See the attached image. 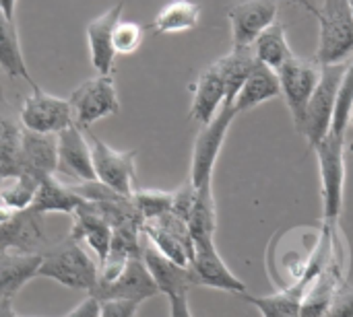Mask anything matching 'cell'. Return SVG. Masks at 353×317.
I'll return each instance as SVG.
<instances>
[{
  "label": "cell",
  "mask_w": 353,
  "mask_h": 317,
  "mask_svg": "<svg viewBox=\"0 0 353 317\" xmlns=\"http://www.w3.org/2000/svg\"><path fill=\"white\" fill-rule=\"evenodd\" d=\"M37 278H50L70 291H95L99 283V264L87 256L79 241L66 237L41 254Z\"/></svg>",
  "instance_id": "1"
},
{
  "label": "cell",
  "mask_w": 353,
  "mask_h": 317,
  "mask_svg": "<svg viewBox=\"0 0 353 317\" xmlns=\"http://www.w3.org/2000/svg\"><path fill=\"white\" fill-rule=\"evenodd\" d=\"M319 19V50L321 66L345 64L353 58V14L350 0H323L321 8H312Z\"/></svg>",
  "instance_id": "2"
},
{
  "label": "cell",
  "mask_w": 353,
  "mask_h": 317,
  "mask_svg": "<svg viewBox=\"0 0 353 317\" xmlns=\"http://www.w3.org/2000/svg\"><path fill=\"white\" fill-rule=\"evenodd\" d=\"M347 64H333V66H321V83L306 107L304 122L300 126V134L306 138L308 146L314 151L329 134L333 116H335V105H337V95L339 87L343 80V74L347 70Z\"/></svg>",
  "instance_id": "3"
},
{
  "label": "cell",
  "mask_w": 353,
  "mask_h": 317,
  "mask_svg": "<svg viewBox=\"0 0 353 317\" xmlns=\"http://www.w3.org/2000/svg\"><path fill=\"white\" fill-rule=\"evenodd\" d=\"M319 157V171L323 184V217L325 227H335L343 210L345 194V138L327 134L314 149Z\"/></svg>",
  "instance_id": "4"
},
{
  "label": "cell",
  "mask_w": 353,
  "mask_h": 317,
  "mask_svg": "<svg viewBox=\"0 0 353 317\" xmlns=\"http://www.w3.org/2000/svg\"><path fill=\"white\" fill-rule=\"evenodd\" d=\"M72 120L79 128L91 130V126L108 116L120 111V99L112 74H99L79 85L68 97Z\"/></svg>",
  "instance_id": "5"
},
{
  "label": "cell",
  "mask_w": 353,
  "mask_h": 317,
  "mask_svg": "<svg viewBox=\"0 0 353 317\" xmlns=\"http://www.w3.org/2000/svg\"><path fill=\"white\" fill-rule=\"evenodd\" d=\"M238 116L234 105H223L219 113L209 122L207 126L201 128L194 146H192V161H190V177L188 182L199 190L207 184L213 182V171L217 157L221 153V146L225 142V136L230 132V126L234 118Z\"/></svg>",
  "instance_id": "6"
},
{
  "label": "cell",
  "mask_w": 353,
  "mask_h": 317,
  "mask_svg": "<svg viewBox=\"0 0 353 317\" xmlns=\"http://www.w3.org/2000/svg\"><path fill=\"white\" fill-rule=\"evenodd\" d=\"M85 136L91 146L95 179L110 190L130 198L137 190V151H116L97 138L91 130H85Z\"/></svg>",
  "instance_id": "7"
},
{
  "label": "cell",
  "mask_w": 353,
  "mask_h": 317,
  "mask_svg": "<svg viewBox=\"0 0 353 317\" xmlns=\"http://www.w3.org/2000/svg\"><path fill=\"white\" fill-rule=\"evenodd\" d=\"M321 64L312 58H300L294 56L290 58L279 70V85H281V95L290 107L292 120L296 130H300L304 116H306V107L321 83Z\"/></svg>",
  "instance_id": "8"
},
{
  "label": "cell",
  "mask_w": 353,
  "mask_h": 317,
  "mask_svg": "<svg viewBox=\"0 0 353 317\" xmlns=\"http://www.w3.org/2000/svg\"><path fill=\"white\" fill-rule=\"evenodd\" d=\"M19 122L23 130L52 136H58L62 130L74 124L68 99L50 95L39 85L33 87L29 97H25L19 111Z\"/></svg>",
  "instance_id": "9"
},
{
  "label": "cell",
  "mask_w": 353,
  "mask_h": 317,
  "mask_svg": "<svg viewBox=\"0 0 353 317\" xmlns=\"http://www.w3.org/2000/svg\"><path fill=\"white\" fill-rule=\"evenodd\" d=\"M141 235L147 243H151L161 256L168 260L190 268L194 260V243L188 229V223L168 212L155 221H147L141 225Z\"/></svg>",
  "instance_id": "10"
},
{
  "label": "cell",
  "mask_w": 353,
  "mask_h": 317,
  "mask_svg": "<svg viewBox=\"0 0 353 317\" xmlns=\"http://www.w3.org/2000/svg\"><path fill=\"white\" fill-rule=\"evenodd\" d=\"M159 295V289L149 274L143 258L128 260L124 268L110 281H99L91 297L97 301H130L141 305L147 299Z\"/></svg>",
  "instance_id": "11"
},
{
  "label": "cell",
  "mask_w": 353,
  "mask_h": 317,
  "mask_svg": "<svg viewBox=\"0 0 353 317\" xmlns=\"http://www.w3.org/2000/svg\"><path fill=\"white\" fill-rule=\"evenodd\" d=\"M277 0H240L228 8L234 47H252L256 37L277 23Z\"/></svg>",
  "instance_id": "12"
},
{
  "label": "cell",
  "mask_w": 353,
  "mask_h": 317,
  "mask_svg": "<svg viewBox=\"0 0 353 317\" xmlns=\"http://www.w3.org/2000/svg\"><path fill=\"white\" fill-rule=\"evenodd\" d=\"M194 260L190 270L194 272L199 287H209L217 291H225L238 297H244L246 285L228 268L223 258L215 248V239H194Z\"/></svg>",
  "instance_id": "13"
},
{
  "label": "cell",
  "mask_w": 353,
  "mask_h": 317,
  "mask_svg": "<svg viewBox=\"0 0 353 317\" xmlns=\"http://www.w3.org/2000/svg\"><path fill=\"white\" fill-rule=\"evenodd\" d=\"M48 235L41 215L33 210L17 212L8 221H0V254H43Z\"/></svg>",
  "instance_id": "14"
},
{
  "label": "cell",
  "mask_w": 353,
  "mask_h": 317,
  "mask_svg": "<svg viewBox=\"0 0 353 317\" xmlns=\"http://www.w3.org/2000/svg\"><path fill=\"white\" fill-rule=\"evenodd\" d=\"M56 142H58L56 173L66 175V177L74 179L77 184L93 182L95 169H93L91 146L85 136V130L79 128L77 124H72L56 136Z\"/></svg>",
  "instance_id": "15"
},
{
  "label": "cell",
  "mask_w": 353,
  "mask_h": 317,
  "mask_svg": "<svg viewBox=\"0 0 353 317\" xmlns=\"http://www.w3.org/2000/svg\"><path fill=\"white\" fill-rule=\"evenodd\" d=\"M124 2H116L110 6L103 14L95 17L87 25V45H89V60L93 68L99 74H112L114 72V29L122 21Z\"/></svg>",
  "instance_id": "16"
},
{
  "label": "cell",
  "mask_w": 353,
  "mask_h": 317,
  "mask_svg": "<svg viewBox=\"0 0 353 317\" xmlns=\"http://www.w3.org/2000/svg\"><path fill=\"white\" fill-rule=\"evenodd\" d=\"M56 165H58L56 136L23 130L21 144H19V159H17L19 173L31 175L33 179L41 182L48 175H56Z\"/></svg>",
  "instance_id": "17"
},
{
  "label": "cell",
  "mask_w": 353,
  "mask_h": 317,
  "mask_svg": "<svg viewBox=\"0 0 353 317\" xmlns=\"http://www.w3.org/2000/svg\"><path fill=\"white\" fill-rule=\"evenodd\" d=\"M143 262L149 274L153 276L159 289V295H165L168 299L178 297V295H188L192 289L199 287V281L190 268L180 266L168 260L165 256H161L151 243L145 241V237H143Z\"/></svg>",
  "instance_id": "18"
},
{
  "label": "cell",
  "mask_w": 353,
  "mask_h": 317,
  "mask_svg": "<svg viewBox=\"0 0 353 317\" xmlns=\"http://www.w3.org/2000/svg\"><path fill=\"white\" fill-rule=\"evenodd\" d=\"M112 233L114 231H112L110 223L99 215V210L91 202H85L83 206H79L72 212V229H70L68 237L79 243L85 241L95 252L99 270L108 262L110 248H112Z\"/></svg>",
  "instance_id": "19"
},
{
  "label": "cell",
  "mask_w": 353,
  "mask_h": 317,
  "mask_svg": "<svg viewBox=\"0 0 353 317\" xmlns=\"http://www.w3.org/2000/svg\"><path fill=\"white\" fill-rule=\"evenodd\" d=\"M192 105H190V118L203 126L213 122V118L219 113V109L225 105V85L223 78L213 64H209L192 83Z\"/></svg>",
  "instance_id": "20"
},
{
  "label": "cell",
  "mask_w": 353,
  "mask_h": 317,
  "mask_svg": "<svg viewBox=\"0 0 353 317\" xmlns=\"http://www.w3.org/2000/svg\"><path fill=\"white\" fill-rule=\"evenodd\" d=\"M279 95H281L279 74L273 68L256 62L254 70L250 72V76L246 78V83L240 89V93L234 101V107L238 113H244V111L254 109V107L263 105L265 101H271Z\"/></svg>",
  "instance_id": "21"
},
{
  "label": "cell",
  "mask_w": 353,
  "mask_h": 317,
  "mask_svg": "<svg viewBox=\"0 0 353 317\" xmlns=\"http://www.w3.org/2000/svg\"><path fill=\"white\" fill-rule=\"evenodd\" d=\"M85 200L66 184H62L56 175H48L46 179L39 182L37 194L33 198V204L29 210L37 212V215H50V212H62V215H70L83 206Z\"/></svg>",
  "instance_id": "22"
},
{
  "label": "cell",
  "mask_w": 353,
  "mask_h": 317,
  "mask_svg": "<svg viewBox=\"0 0 353 317\" xmlns=\"http://www.w3.org/2000/svg\"><path fill=\"white\" fill-rule=\"evenodd\" d=\"M215 66L225 85V105H234L242 85L256 66V56L252 47H232V52L215 60Z\"/></svg>",
  "instance_id": "23"
},
{
  "label": "cell",
  "mask_w": 353,
  "mask_h": 317,
  "mask_svg": "<svg viewBox=\"0 0 353 317\" xmlns=\"http://www.w3.org/2000/svg\"><path fill=\"white\" fill-rule=\"evenodd\" d=\"M39 264V254H0V297L14 299L29 281L37 278Z\"/></svg>",
  "instance_id": "24"
},
{
  "label": "cell",
  "mask_w": 353,
  "mask_h": 317,
  "mask_svg": "<svg viewBox=\"0 0 353 317\" xmlns=\"http://www.w3.org/2000/svg\"><path fill=\"white\" fill-rule=\"evenodd\" d=\"M312 283L300 278L294 287L283 289L279 293L267 295V297H254V295H244L242 299L254 305L263 317H300L302 314V301Z\"/></svg>",
  "instance_id": "25"
},
{
  "label": "cell",
  "mask_w": 353,
  "mask_h": 317,
  "mask_svg": "<svg viewBox=\"0 0 353 317\" xmlns=\"http://www.w3.org/2000/svg\"><path fill=\"white\" fill-rule=\"evenodd\" d=\"M0 70L10 78H23L25 83L31 85V89L37 85L29 74L17 25L14 21L6 19L2 12H0Z\"/></svg>",
  "instance_id": "26"
},
{
  "label": "cell",
  "mask_w": 353,
  "mask_h": 317,
  "mask_svg": "<svg viewBox=\"0 0 353 317\" xmlns=\"http://www.w3.org/2000/svg\"><path fill=\"white\" fill-rule=\"evenodd\" d=\"M201 21V4L192 0H172L168 2L149 25L155 33H184L192 31Z\"/></svg>",
  "instance_id": "27"
},
{
  "label": "cell",
  "mask_w": 353,
  "mask_h": 317,
  "mask_svg": "<svg viewBox=\"0 0 353 317\" xmlns=\"http://www.w3.org/2000/svg\"><path fill=\"white\" fill-rule=\"evenodd\" d=\"M252 52L256 56V62L273 68L275 72L290 60L294 58L296 54L292 52L290 47V41H288V35H285V27L281 23H275L271 25L269 29H265L256 41L252 43Z\"/></svg>",
  "instance_id": "28"
},
{
  "label": "cell",
  "mask_w": 353,
  "mask_h": 317,
  "mask_svg": "<svg viewBox=\"0 0 353 317\" xmlns=\"http://www.w3.org/2000/svg\"><path fill=\"white\" fill-rule=\"evenodd\" d=\"M21 124L14 122L4 101H0V171L4 177L17 175V159H19V144H21Z\"/></svg>",
  "instance_id": "29"
},
{
  "label": "cell",
  "mask_w": 353,
  "mask_h": 317,
  "mask_svg": "<svg viewBox=\"0 0 353 317\" xmlns=\"http://www.w3.org/2000/svg\"><path fill=\"white\" fill-rule=\"evenodd\" d=\"M188 229L194 239H215L217 229V215H215V200L211 184L196 190V200L192 212L188 217Z\"/></svg>",
  "instance_id": "30"
},
{
  "label": "cell",
  "mask_w": 353,
  "mask_h": 317,
  "mask_svg": "<svg viewBox=\"0 0 353 317\" xmlns=\"http://www.w3.org/2000/svg\"><path fill=\"white\" fill-rule=\"evenodd\" d=\"M37 188H39V182L33 179L31 175H25V173L8 175L0 184V204L12 212L29 210L37 194Z\"/></svg>",
  "instance_id": "31"
},
{
  "label": "cell",
  "mask_w": 353,
  "mask_h": 317,
  "mask_svg": "<svg viewBox=\"0 0 353 317\" xmlns=\"http://www.w3.org/2000/svg\"><path fill=\"white\" fill-rule=\"evenodd\" d=\"M137 212L141 215L143 223L155 221L168 212H172L174 204V192H163V190H134L130 196Z\"/></svg>",
  "instance_id": "32"
},
{
  "label": "cell",
  "mask_w": 353,
  "mask_h": 317,
  "mask_svg": "<svg viewBox=\"0 0 353 317\" xmlns=\"http://www.w3.org/2000/svg\"><path fill=\"white\" fill-rule=\"evenodd\" d=\"M143 37H145V27L134 23V21H120L114 29V50H116V56L122 54V56H128V54H134L141 43H143Z\"/></svg>",
  "instance_id": "33"
},
{
  "label": "cell",
  "mask_w": 353,
  "mask_h": 317,
  "mask_svg": "<svg viewBox=\"0 0 353 317\" xmlns=\"http://www.w3.org/2000/svg\"><path fill=\"white\" fill-rule=\"evenodd\" d=\"M194 200H196V188L186 182L184 186H180L178 190H174V204H172V212L176 217H180L182 221L188 223V217L192 212V206H194Z\"/></svg>",
  "instance_id": "34"
},
{
  "label": "cell",
  "mask_w": 353,
  "mask_h": 317,
  "mask_svg": "<svg viewBox=\"0 0 353 317\" xmlns=\"http://www.w3.org/2000/svg\"><path fill=\"white\" fill-rule=\"evenodd\" d=\"M325 317H353V289L343 285L335 293L333 303Z\"/></svg>",
  "instance_id": "35"
},
{
  "label": "cell",
  "mask_w": 353,
  "mask_h": 317,
  "mask_svg": "<svg viewBox=\"0 0 353 317\" xmlns=\"http://www.w3.org/2000/svg\"><path fill=\"white\" fill-rule=\"evenodd\" d=\"M139 305L130 301H99V317H137Z\"/></svg>",
  "instance_id": "36"
},
{
  "label": "cell",
  "mask_w": 353,
  "mask_h": 317,
  "mask_svg": "<svg viewBox=\"0 0 353 317\" xmlns=\"http://www.w3.org/2000/svg\"><path fill=\"white\" fill-rule=\"evenodd\" d=\"M64 317H99V301L89 295L87 299H83L72 311H68Z\"/></svg>",
  "instance_id": "37"
},
{
  "label": "cell",
  "mask_w": 353,
  "mask_h": 317,
  "mask_svg": "<svg viewBox=\"0 0 353 317\" xmlns=\"http://www.w3.org/2000/svg\"><path fill=\"white\" fill-rule=\"evenodd\" d=\"M170 317H192L190 305H188V295H178L170 297Z\"/></svg>",
  "instance_id": "38"
},
{
  "label": "cell",
  "mask_w": 353,
  "mask_h": 317,
  "mask_svg": "<svg viewBox=\"0 0 353 317\" xmlns=\"http://www.w3.org/2000/svg\"><path fill=\"white\" fill-rule=\"evenodd\" d=\"M0 12H2L6 19L14 21V12H17V0H0Z\"/></svg>",
  "instance_id": "39"
},
{
  "label": "cell",
  "mask_w": 353,
  "mask_h": 317,
  "mask_svg": "<svg viewBox=\"0 0 353 317\" xmlns=\"http://www.w3.org/2000/svg\"><path fill=\"white\" fill-rule=\"evenodd\" d=\"M0 317H17L12 309V299L0 297Z\"/></svg>",
  "instance_id": "40"
},
{
  "label": "cell",
  "mask_w": 353,
  "mask_h": 317,
  "mask_svg": "<svg viewBox=\"0 0 353 317\" xmlns=\"http://www.w3.org/2000/svg\"><path fill=\"white\" fill-rule=\"evenodd\" d=\"M2 179H4V173L0 171V184H2Z\"/></svg>",
  "instance_id": "41"
},
{
  "label": "cell",
  "mask_w": 353,
  "mask_h": 317,
  "mask_svg": "<svg viewBox=\"0 0 353 317\" xmlns=\"http://www.w3.org/2000/svg\"><path fill=\"white\" fill-rule=\"evenodd\" d=\"M0 101H4V97H2V87H0Z\"/></svg>",
  "instance_id": "42"
},
{
  "label": "cell",
  "mask_w": 353,
  "mask_h": 317,
  "mask_svg": "<svg viewBox=\"0 0 353 317\" xmlns=\"http://www.w3.org/2000/svg\"><path fill=\"white\" fill-rule=\"evenodd\" d=\"M350 8H352V14H353V0H350Z\"/></svg>",
  "instance_id": "43"
},
{
  "label": "cell",
  "mask_w": 353,
  "mask_h": 317,
  "mask_svg": "<svg viewBox=\"0 0 353 317\" xmlns=\"http://www.w3.org/2000/svg\"><path fill=\"white\" fill-rule=\"evenodd\" d=\"M350 124H353V113H352V122H350Z\"/></svg>",
  "instance_id": "44"
},
{
  "label": "cell",
  "mask_w": 353,
  "mask_h": 317,
  "mask_svg": "<svg viewBox=\"0 0 353 317\" xmlns=\"http://www.w3.org/2000/svg\"><path fill=\"white\" fill-rule=\"evenodd\" d=\"M17 317H25V316H19V314H17Z\"/></svg>",
  "instance_id": "45"
}]
</instances>
